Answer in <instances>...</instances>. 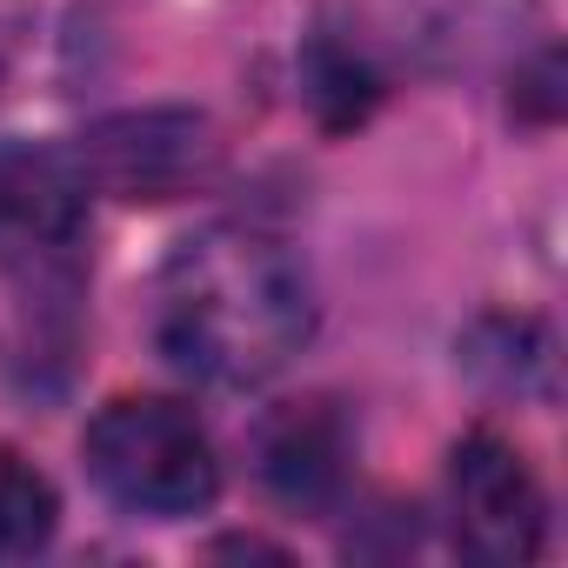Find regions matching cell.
<instances>
[{"label":"cell","mask_w":568,"mask_h":568,"mask_svg":"<svg viewBox=\"0 0 568 568\" xmlns=\"http://www.w3.org/2000/svg\"><path fill=\"white\" fill-rule=\"evenodd\" d=\"M254 462H261V481H267L274 501L322 515L348 488L355 442H348V422L335 415V402H288V408L261 428Z\"/></svg>","instance_id":"8992f818"},{"label":"cell","mask_w":568,"mask_h":568,"mask_svg":"<svg viewBox=\"0 0 568 568\" xmlns=\"http://www.w3.org/2000/svg\"><path fill=\"white\" fill-rule=\"evenodd\" d=\"M88 241V181L68 154L0 148V274L28 302H74Z\"/></svg>","instance_id":"3957f363"},{"label":"cell","mask_w":568,"mask_h":568,"mask_svg":"<svg viewBox=\"0 0 568 568\" xmlns=\"http://www.w3.org/2000/svg\"><path fill=\"white\" fill-rule=\"evenodd\" d=\"M448 515L455 548L481 568H521L541 555L548 535V495L515 442L475 428L448 462Z\"/></svg>","instance_id":"277c9868"},{"label":"cell","mask_w":568,"mask_h":568,"mask_svg":"<svg viewBox=\"0 0 568 568\" xmlns=\"http://www.w3.org/2000/svg\"><path fill=\"white\" fill-rule=\"evenodd\" d=\"M214 161H221V141L187 108L114 114L74 154L81 181L101 187V194H114V201H181V194H194L214 174Z\"/></svg>","instance_id":"5b68a950"},{"label":"cell","mask_w":568,"mask_h":568,"mask_svg":"<svg viewBox=\"0 0 568 568\" xmlns=\"http://www.w3.org/2000/svg\"><path fill=\"white\" fill-rule=\"evenodd\" d=\"M302 88H308V101H315V114H322L328 128H355V121L375 108V94H382L375 68H368L355 48H342V41H315V48H308Z\"/></svg>","instance_id":"ba28073f"},{"label":"cell","mask_w":568,"mask_h":568,"mask_svg":"<svg viewBox=\"0 0 568 568\" xmlns=\"http://www.w3.org/2000/svg\"><path fill=\"white\" fill-rule=\"evenodd\" d=\"M315 335V288L288 241L221 221L181 241L154 281V348L214 388L281 375Z\"/></svg>","instance_id":"6da1fadb"},{"label":"cell","mask_w":568,"mask_h":568,"mask_svg":"<svg viewBox=\"0 0 568 568\" xmlns=\"http://www.w3.org/2000/svg\"><path fill=\"white\" fill-rule=\"evenodd\" d=\"M81 462L94 475V488L128 508V515H194L214 501L221 488V462L207 428L194 422V408L168 402V395H121L88 422Z\"/></svg>","instance_id":"7a4b0ae2"},{"label":"cell","mask_w":568,"mask_h":568,"mask_svg":"<svg viewBox=\"0 0 568 568\" xmlns=\"http://www.w3.org/2000/svg\"><path fill=\"white\" fill-rule=\"evenodd\" d=\"M54 521H61V495L54 481L14 455V448H0V561H28L54 541Z\"/></svg>","instance_id":"52a82bcc"}]
</instances>
